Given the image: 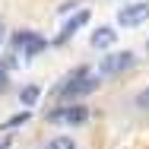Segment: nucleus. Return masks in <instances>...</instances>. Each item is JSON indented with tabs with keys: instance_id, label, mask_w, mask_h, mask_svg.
I'll return each instance as SVG.
<instances>
[{
	"instance_id": "obj_14",
	"label": "nucleus",
	"mask_w": 149,
	"mask_h": 149,
	"mask_svg": "<svg viewBox=\"0 0 149 149\" xmlns=\"http://www.w3.org/2000/svg\"><path fill=\"white\" fill-rule=\"evenodd\" d=\"M0 86L6 89V70H3V67H0Z\"/></svg>"
},
{
	"instance_id": "obj_13",
	"label": "nucleus",
	"mask_w": 149,
	"mask_h": 149,
	"mask_svg": "<svg viewBox=\"0 0 149 149\" xmlns=\"http://www.w3.org/2000/svg\"><path fill=\"white\" fill-rule=\"evenodd\" d=\"M79 76H89V67H76V70H70L63 79H79Z\"/></svg>"
},
{
	"instance_id": "obj_10",
	"label": "nucleus",
	"mask_w": 149,
	"mask_h": 149,
	"mask_svg": "<svg viewBox=\"0 0 149 149\" xmlns=\"http://www.w3.org/2000/svg\"><path fill=\"white\" fill-rule=\"evenodd\" d=\"M29 118H32L29 111H19V114H13V118H6V120H3V130H10V127H19V124H26Z\"/></svg>"
},
{
	"instance_id": "obj_1",
	"label": "nucleus",
	"mask_w": 149,
	"mask_h": 149,
	"mask_svg": "<svg viewBox=\"0 0 149 149\" xmlns=\"http://www.w3.org/2000/svg\"><path fill=\"white\" fill-rule=\"evenodd\" d=\"M98 86H102V83H98V76H92V73H89V76H79V79H63V83H60V89H57V95H60V102H63V105H67V102L73 105L76 98H83V95L95 92Z\"/></svg>"
},
{
	"instance_id": "obj_8",
	"label": "nucleus",
	"mask_w": 149,
	"mask_h": 149,
	"mask_svg": "<svg viewBox=\"0 0 149 149\" xmlns=\"http://www.w3.org/2000/svg\"><path fill=\"white\" fill-rule=\"evenodd\" d=\"M38 98H41V89H38V86H26V89L19 92V105H22V108H35Z\"/></svg>"
},
{
	"instance_id": "obj_12",
	"label": "nucleus",
	"mask_w": 149,
	"mask_h": 149,
	"mask_svg": "<svg viewBox=\"0 0 149 149\" xmlns=\"http://www.w3.org/2000/svg\"><path fill=\"white\" fill-rule=\"evenodd\" d=\"M133 105H136V108H143V111H149V86H146V89H140V92H136Z\"/></svg>"
},
{
	"instance_id": "obj_16",
	"label": "nucleus",
	"mask_w": 149,
	"mask_h": 149,
	"mask_svg": "<svg viewBox=\"0 0 149 149\" xmlns=\"http://www.w3.org/2000/svg\"><path fill=\"white\" fill-rule=\"evenodd\" d=\"M0 45H3V26H0Z\"/></svg>"
},
{
	"instance_id": "obj_5",
	"label": "nucleus",
	"mask_w": 149,
	"mask_h": 149,
	"mask_svg": "<svg viewBox=\"0 0 149 149\" xmlns=\"http://www.w3.org/2000/svg\"><path fill=\"white\" fill-rule=\"evenodd\" d=\"M86 22H89V10H79V13H76V16H70V19H67V22H63V29H60V35H57V38H54V41H57V45H63V41H67V38H73V35H76V32L83 29V26H86Z\"/></svg>"
},
{
	"instance_id": "obj_9",
	"label": "nucleus",
	"mask_w": 149,
	"mask_h": 149,
	"mask_svg": "<svg viewBox=\"0 0 149 149\" xmlns=\"http://www.w3.org/2000/svg\"><path fill=\"white\" fill-rule=\"evenodd\" d=\"M45 149H79V146H76V140H73V136L57 133V136H51V140L45 143Z\"/></svg>"
},
{
	"instance_id": "obj_3",
	"label": "nucleus",
	"mask_w": 149,
	"mask_h": 149,
	"mask_svg": "<svg viewBox=\"0 0 149 149\" xmlns=\"http://www.w3.org/2000/svg\"><path fill=\"white\" fill-rule=\"evenodd\" d=\"M133 63H136V54H133V51L108 54V57L98 60V76H120V73H127Z\"/></svg>"
},
{
	"instance_id": "obj_17",
	"label": "nucleus",
	"mask_w": 149,
	"mask_h": 149,
	"mask_svg": "<svg viewBox=\"0 0 149 149\" xmlns=\"http://www.w3.org/2000/svg\"><path fill=\"white\" fill-rule=\"evenodd\" d=\"M0 92H3V86H0Z\"/></svg>"
},
{
	"instance_id": "obj_6",
	"label": "nucleus",
	"mask_w": 149,
	"mask_h": 149,
	"mask_svg": "<svg viewBox=\"0 0 149 149\" xmlns=\"http://www.w3.org/2000/svg\"><path fill=\"white\" fill-rule=\"evenodd\" d=\"M114 41H118V32L111 29V26H98V29L89 35V45L95 51H105V48H111Z\"/></svg>"
},
{
	"instance_id": "obj_15",
	"label": "nucleus",
	"mask_w": 149,
	"mask_h": 149,
	"mask_svg": "<svg viewBox=\"0 0 149 149\" xmlns=\"http://www.w3.org/2000/svg\"><path fill=\"white\" fill-rule=\"evenodd\" d=\"M0 149H10V140H0Z\"/></svg>"
},
{
	"instance_id": "obj_4",
	"label": "nucleus",
	"mask_w": 149,
	"mask_h": 149,
	"mask_svg": "<svg viewBox=\"0 0 149 149\" xmlns=\"http://www.w3.org/2000/svg\"><path fill=\"white\" fill-rule=\"evenodd\" d=\"M149 19V0H136V3H127L118 10V26L120 29H136Z\"/></svg>"
},
{
	"instance_id": "obj_2",
	"label": "nucleus",
	"mask_w": 149,
	"mask_h": 149,
	"mask_svg": "<svg viewBox=\"0 0 149 149\" xmlns=\"http://www.w3.org/2000/svg\"><path fill=\"white\" fill-rule=\"evenodd\" d=\"M89 120V108L86 105H60L54 111H48V124H67V127H79Z\"/></svg>"
},
{
	"instance_id": "obj_7",
	"label": "nucleus",
	"mask_w": 149,
	"mask_h": 149,
	"mask_svg": "<svg viewBox=\"0 0 149 149\" xmlns=\"http://www.w3.org/2000/svg\"><path fill=\"white\" fill-rule=\"evenodd\" d=\"M48 48V38H41L38 32H32L29 41H26V48H22V57H35V54H41Z\"/></svg>"
},
{
	"instance_id": "obj_11",
	"label": "nucleus",
	"mask_w": 149,
	"mask_h": 149,
	"mask_svg": "<svg viewBox=\"0 0 149 149\" xmlns=\"http://www.w3.org/2000/svg\"><path fill=\"white\" fill-rule=\"evenodd\" d=\"M29 35H32V29L16 32V35H13V51H22V48H26V41H29Z\"/></svg>"
}]
</instances>
